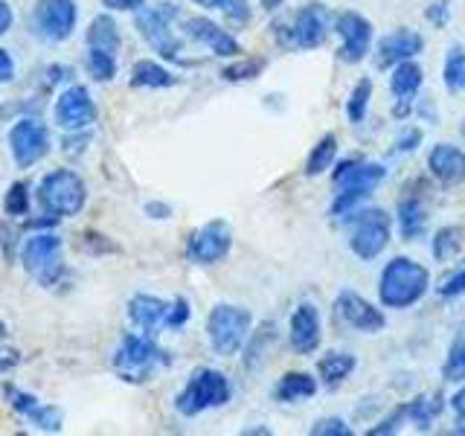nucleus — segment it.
<instances>
[{"mask_svg":"<svg viewBox=\"0 0 465 436\" xmlns=\"http://www.w3.org/2000/svg\"><path fill=\"white\" fill-rule=\"evenodd\" d=\"M67 79H70V67H64V64H53V67H47V82H50V84L67 82Z\"/></svg>","mask_w":465,"mask_h":436,"instance_id":"nucleus-53","label":"nucleus"},{"mask_svg":"<svg viewBox=\"0 0 465 436\" xmlns=\"http://www.w3.org/2000/svg\"><path fill=\"white\" fill-rule=\"evenodd\" d=\"M425 143V131H421L419 125H404L396 140H392V152L396 154H413L419 152V145Z\"/></svg>","mask_w":465,"mask_h":436,"instance_id":"nucleus-42","label":"nucleus"},{"mask_svg":"<svg viewBox=\"0 0 465 436\" xmlns=\"http://www.w3.org/2000/svg\"><path fill=\"white\" fill-rule=\"evenodd\" d=\"M64 242L53 230L35 233L21 244V262L26 273H33L44 288H55L67 280V265L62 259Z\"/></svg>","mask_w":465,"mask_h":436,"instance_id":"nucleus-10","label":"nucleus"},{"mask_svg":"<svg viewBox=\"0 0 465 436\" xmlns=\"http://www.w3.org/2000/svg\"><path fill=\"white\" fill-rule=\"evenodd\" d=\"M372 91H375V84H372L370 76H361L352 84V91H349V99H346V120L352 123V125H361L363 120H367Z\"/></svg>","mask_w":465,"mask_h":436,"instance_id":"nucleus-34","label":"nucleus"},{"mask_svg":"<svg viewBox=\"0 0 465 436\" xmlns=\"http://www.w3.org/2000/svg\"><path fill=\"white\" fill-rule=\"evenodd\" d=\"M425 21L433 29H448V24H450V0H428Z\"/></svg>","mask_w":465,"mask_h":436,"instance_id":"nucleus-45","label":"nucleus"},{"mask_svg":"<svg viewBox=\"0 0 465 436\" xmlns=\"http://www.w3.org/2000/svg\"><path fill=\"white\" fill-rule=\"evenodd\" d=\"M445 396L440 390L433 392H419V396H413L411 401H404V411H407V425H413L416 431L428 433L433 431V421L442 416L445 411Z\"/></svg>","mask_w":465,"mask_h":436,"instance_id":"nucleus-27","label":"nucleus"},{"mask_svg":"<svg viewBox=\"0 0 465 436\" xmlns=\"http://www.w3.org/2000/svg\"><path fill=\"white\" fill-rule=\"evenodd\" d=\"M193 317V305H189L186 297H174L169 302V312H166V329H183Z\"/></svg>","mask_w":465,"mask_h":436,"instance_id":"nucleus-44","label":"nucleus"},{"mask_svg":"<svg viewBox=\"0 0 465 436\" xmlns=\"http://www.w3.org/2000/svg\"><path fill=\"white\" fill-rule=\"evenodd\" d=\"M232 399V384L230 378L215 370V367H198L186 378L183 390L174 396V411L183 419H195L215 407H224Z\"/></svg>","mask_w":465,"mask_h":436,"instance_id":"nucleus-5","label":"nucleus"},{"mask_svg":"<svg viewBox=\"0 0 465 436\" xmlns=\"http://www.w3.org/2000/svg\"><path fill=\"white\" fill-rule=\"evenodd\" d=\"M460 131H462V137H465V120H462V125H460Z\"/></svg>","mask_w":465,"mask_h":436,"instance_id":"nucleus-58","label":"nucleus"},{"mask_svg":"<svg viewBox=\"0 0 465 436\" xmlns=\"http://www.w3.org/2000/svg\"><path fill=\"white\" fill-rule=\"evenodd\" d=\"M404 425H407V411H404V404H396L384 419L375 421V425L367 431V436H392V433H399Z\"/></svg>","mask_w":465,"mask_h":436,"instance_id":"nucleus-41","label":"nucleus"},{"mask_svg":"<svg viewBox=\"0 0 465 436\" xmlns=\"http://www.w3.org/2000/svg\"><path fill=\"white\" fill-rule=\"evenodd\" d=\"M35 198L44 213H53L58 218H70L84 210L87 183L82 174L73 169H53L38 181Z\"/></svg>","mask_w":465,"mask_h":436,"instance_id":"nucleus-9","label":"nucleus"},{"mask_svg":"<svg viewBox=\"0 0 465 436\" xmlns=\"http://www.w3.org/2000/svg\"><path fill=\"white\" fill-rule=\"evenodd\" d=\"M442 382L445 384H462L465 382V329L450 341L445 361H442Z\"/></svg>","mask_w":465,"mask_h":436,"instance_id":"nucleus-37","label":"nucleus"},{"mask_svg":"<svg viewBox=\"0 0 465 436\" xmlns=\"http://www.w3.org/2000/svg\"><path fill=\"white\" fill-rule=\"evenodd\" d=\"M442 84L448 94L465 91V47L462 44H450L442 62Z\"/></svg>","mask_w":465,"mask_h":436,"instance_id":"nucleus-33","label":"nucleus"},{"mask_svg":"<svg viewBox=\"0 0 465 436\" xmlns=\"http://www.w3.org/2000/svg\"><path fill=\"white\" fill-rule=\"evenodd\" d=\"M6 338V326H4V320H0V341Z\"/></svg>","mask_w":465,"mask_h":436,"instance_id":"nucleus-57","label":"nucleus"},{"mask_svg":"<svg viewBox=\"0 0 465 436\" xmlns=\"http://www.w3.org/2000/svg\"><path fill=\"white\" fill-rule=\"evenodd\" d=\"M268 67V58H262V55H239L236 62L227 64L222 70V79L230 82V84H244V82H256L262 73H265Z\"/></svg>","mask_w":465,"mask_h":436,"instance_id":"nucleus-36","label":"nucleus"},{"mask_svg":"<svg viewBox=\"0 0 465 436\" xmlns=\"http://www.w3.org/2000/svg\"><path fill=\"white\" fill-rule=\"evenodd\" d=\"M181 79L174 76L169 67H163L154 58H140L131 67V76H128V84L131 87H140V91H166V87H174Z\"/></svg>","mask_w":465,"mask_h":436,"instance_id":"nucleus-29","label":"nucleus"},{"mask_svg":"<svg viewBox=\"0 0 465 436\" xmlns=\"http://www.w3.org/2000/svg\"><path fill=\"white\" fill-rule=\"evenodd\" d=\"M309 433L312 436H352V428H349V421L341 416H323L309 428Z\"/></svg>","mask_w":465,"mask_h":436,"instance_id":"nucleus-43","label":"nucleus"},{"mask_svg":"<svg viewBox=\"0 0 465 436\" xmlns=\"http://www.w3.org/2000/svg\"><path fill=\"white\" fill-rule=\"evenodd\" d=\"M244 436H271V428H244Z\"/></svg>","mask_w":465,"mask_h":436,"instance_id":"nucleus-56","label":"nucleus"},{"mask_svg":"<svg viewBox=\"0 0 465 436\" xmlns=\"http://www.w3.org/2000/svg\"><path fill=\"white\" fill-rule=\"evenodd\" d=\"M230 251H232V227L224 218H213V222L195 227L186 239V259L201 268L224 262Z\"/></svg>","mask_w":465,"mask_h":436,"instance_id":"nucleus-13","label":"nucleus"},{"mask_svg":"<svg viewBox=\"0 0 465 436\" xmlns=\"http://www.w3.org/2000/svg\"><path fill=\"white\" fill-rule=\"evenodd\" d=\"M413 114H419V116H425L428 123H440V111H436V105H433V99H416V111Z\"/></svg>","mask_w":465,"mask_h":436,"instance_id":"nucleus-50","label":"nucleus"},{"mask_svg":"<svg viewBox=\"0 0 465 436\" xmlns=\"http://www.w3.org/2000/svg\"><path fill=\"white\" fill-rule=\"evenodd\" d=\"M355 370H358V358L352 352H338V349L320 355L317 361V378L329 390H338L341 384H346Z\"/></svg>","mask_w":465,"mask_h":436,"instance_id":"nucleus-28","label":"nucleus"},{"mask_svg":"<svg viewBox=\"0 0 465 436\" xmlns=\"http://www.w3.org/2000/svg\"><path fill=\"white\" fill-rule=\"evenodd\" d=\"M259 4H262V9H265V12H276L285 4V0H259Z\"/></svg>","mask_w":465,"mask_h":436,"instance_id":"nucleus-55","label":"nucleus"},{"mask_svg":"<svg viewBox=\"0 0 465 436\" xmlns=\"http://www.w3.org/2000/svg\"><path fill=\"white\" fill-rule=\"evenodd\" d=\"M181 29H183V35L189 41H195V44H201V47H207L218 58H239L242 55L239 38L230 35L227 29L218 26L213 18H203V15H193V18H183Z\"/></svg>","mask_w":465,"mask_h":436,"instance_id":"nucleus-20","label":"nucleus"},{"mask_svg":"<svg viewBox=\"0 0 465 436\" xmlns=\"http://www.w3.org/2000/svg\"><path fill=\"white\" fill-rule=\"evenodd\" d=\"M96 102L84 84H67L53 105V123L62 131H84L96 123Z\"/></svg>","mask_w":465,"mask_h":436,"instance_id":"nucleus-17","label":"nucleus"},{"mask_svg":"<svg viewBox=\"0 0 465 436\" xmlns=\"http://www.w3.org/2000/svg\"><path fill=\"white\" fill-rule=\"evenodd\" d=\"M384 181H387V166L384 164L363 160L358 154L334 160V166H331L334 198H331L329 215L331 218H343L352 210L363 207V201H367Z\"/></svg>","mask_w":465,"mask_h":436,"instance_id":"nucleus-1","label":"nucleus"},{"mask_svg":"<svg viewBox=\"0 0 465 436\" xmlns=\"http://www.w3.org/2000/svg\"><path fill=\"white\" fill-rule=\"evenodd\" d=\"M166 312L169 302L154 294H145V291L128 300V320L143 334H157V329H166Z\"/></svg>","mask_w":465,"mask_h":436,"instance_id":"nucleus-24","label":"nucleus"},{"mask_svg":"<svg viewBox=\"0 0 465 436\" xmlns=\"http://www.w3.org/2000/svg\"><path fill=\"white\" fill-rule=\"evenodd\" d=\"M143 213L149 215L152 222H166V218H172V207H169L166 201H145Z\"/></svg>","mask_w":465,"mask_h":436,"instance_id":"nucleus-47","label":"nucleus"},{"mask_svg":"<svg viewBox=\"0 0 465 436\" xmlns=\"http://www.w3.org/2000/svg\"><path fill=\"white\" fill-rule=\"evenodd\" d=\"M288 343L297 355H314L323 343V320L314 302H300L288 320Z\"/></svg>","mask_w":465,"mask_h":436,"instance_id":"nucleus-21","label":"nucleus"},{"mask_svg":"<svg viewBox=\"0 0 465 436\" xmlns=\"http://www.w3.org/2000/svg\"><path fill=\"white\" fill-rule=\"evenodd\" d=\"M419 53H425V35L416 33V29L399 26L375 44V64L378 70H392L401 62H411Z\"/></svg>","mask_w":465,"mask_h":436,"instance_id":"nucleus-22","label":"nucleus"},{"mask_svg":"<svg viewBox=\"0 0 465 436\" xmlns=\"http://www.w3.org/2000/svg\"><path fill=\"white\" fill-rule=\"evenodd\" d=\"M396 227L404 242H419L428 233V183L411 181L404 183L401 198L396 203Z\"/></svg>","mask_w":465,"mask_h":436,"instance_id":"nucleus-16","label":"nucleus"},{"mask_svg":"<svg viewBox=\"0 0 465 436\" xmlns=\"http://www.w3.org/2000/svg\"><path fill=\"white\" fill-rule=\"evenodd\" d=\"M178 18H181L178 4H157V6L145 4L140 12H134V24L140 29V35L160 58L189 64L183 58V41L178 38V33H174V21Z\"/></svg>","mask_w":465,"mask_h":436,"instance_id":"nucleus-7","label":"nucleus"},{"mask_svg":"<svg viewBox=\"0 0 465 436\" xmlns=\"http://www.w3.org/2000/svg\"><path fill=\"white\" fill-rule=\"evenodd\" d=\"M84 41H87V47H99V50L116 53V50H120V26H116V21L111 18L108 12H102L91 21V26H87Z\"/></svg>","mask_w":465,"mask_h":436,"instance_id":"nucleus-31","label":"nucleus"},{"mask_svg":"<svg viewBox=\"0 0 465 436\" xmlns=\"http://www.w3.org/2000/svg\"><path fill=\"white\" fill-rule=\"evenodd\" d=\"M251 329H253V317L244 305L215 302L207 314V341L218 358L239 355Z\"/></svg>","mask_w":465,"mask_h":436,"instance_id":"nucleus-8","label":"nucleus"},{"mask_svg":"<svg viewBox=\"0 0 465 436\" xmlns=\"http://www.w3.org/2000/svg\"><path fill=\"white\" fill-rule=\"evenodd\" d=\"M18 361H21V358H18V349H0V372L12 370Z\"/></svg>","mask_w":465,"mask_h":436,"instance_id":"nucleus-54","label":"nucleus"},{"mask_svg":"<svg viewBox=\"0 0 465 436\" xmlns=\"http://www.w3.org/2000/svg\"><path fill=\"white\" fill-rule=\"evenodd\" d=\"M12 24H15V12L6 0H0V35H6L12 29Z\"/></svg>","mask_w":465,"mask_h":436,"instance_id":"nucleus-52","label":"nucleus"},{"mask_svg":"<svg viewBox=\"0 0 465 436\" xmlns=\"http://www.w3.org/2000/svg\"><path fill=\"white\" fill-rule=\"evenodd\" d=\"M331 312H334V320H338V323L355 329L361 334H378V332H384V326H387V314L378 309L375 302H370L367 297H361L358 291H352V288H341L338 291Z\"/></svg>","mask_w":465,"mask_h":436,"instance_id":"nucleus-15","label":"nucleus"},{"mask_svg":"<svg viewBox=\"0 0 465 436\" xmlns=\"http://www.w3.org/2000/svg\"><path fill=\"white\" fill-rule=\"evenodd\" d=\"M433 288L442 300H460L465 294V259H460L457 265H450L440 280H436Z\"/></svg>","mask_w":465,"mask_h":436,"instance_id":"nucleus-39","label":"nucleus"},{"mask_svg":"<svg viewBox=\"0 0 465 436\" xmlns=\"http://www.w3.org/2000/svg\"><path fill=\"white\" fill-rule=\"evenodd\" d=\"M193 4L201 6V9H210V12L224 15V18L232 26H247V24H251V18H253L251 0H193Z\"/></svg>","mask_w":465,"mask_h":436,"instance_id":"nucleus-35","label":"nucleus"},{"mask_svg":"<svg viewBox=\"0 0 465 436\" xmlns=\"http://www.w3.org/2000/svg\"><path fill=\"white\" fill-rule=\"evenodd\" d=\"M448 407L454 411L457 421H462V425H465V382H462V387L454 392V396L448 399Z\"/></svg>","mask_w":465,"mask_h":436,"instance_id":"nucleus-51","label":"nucleus"},{"mask_svg":"<svg viewBox=\"0 0 465 436\" xmlns=\"http://www.w3.org/2000/svg\"><path fill=\"white\" fill-rule=\"evenodd\" d=\"M421 84H425V70H421L416 58L392 67L390 94H392V116L396 120H411V114L416 111V99L421 94Z\"/></svg>","mask_w":465,"mask_h":436,"instance_id":"nucleus-18","label":"nucleus"},{"mask_svg":"<svg viewBox=\"0 0 465 436\" xmlns=\"http://www.w3.org/2000/svg\"><path fill=\"white\" fill-rule=\"evenodd\" d=\"M82 247H84V251H91V253H116V244H111L108 236H102V233H94V230L84 233Z\"/></svg>","mask_w":465,"mask_h":436,"instance_id":"nucleus-46","label":"nucleus"},{"mask_svg":"<svg viewBox=\"0 0 465 436\" xmlns=\"http://www.w3.org/2000/svg\"><path fill=\"white\" fill-rule=\"evenodd\" d=\"M111 367L125 384H149L166 367H172V355L154 343L152 334L128 332L114 349Z\"/></svg>","mask_w":465,"mask_h":436,"instance_id":"nucleus-3","label":"nucleus"},{"mask_svg":"<svg viewBox=\"0 0 465 436\" xmlns=\"http://www.w3.org/2000/svg\"><path fill=\"white\" fill-rule=\"evenodd\" d=\"M465 233L457 224H445L440 230H433V239H430V253L436 262H450L462 253V244H465Z\"/></svg>","mask_w":465,"mask_h":436,"instance_id":"nucleus-32","label":"nucleus"},{"mask_svg":"<svg viewBox=\"0 0 465 436\" xmlns=\"http://www.w3.org/2000/svg\"><path fill=\"white\" fill-rule=\"evenodd\" d=\"M102 6L108 12H140L145 0H102Z\"/></svg>","mask_w":465,"mask_h":436,"instance_id":"nucleus-48","label":"nucleus"},{"mask_svg":"<svg viewBox=\"0 0 465 436\" xmlns=\"http://www.w3.org/2000/svg\"><path fill=\"white\" fill-rule=\"evenodd\" d=\"M331 21L334 15L323 0H309V4L294 9V15H288V18H276L271 24V33L282 50H317L326 44L331 33Z\"/></svg>","mask_w":465,"mask_h":436,"instance_id":"nucleus-4","label":"nucleus"},{"mask_svg":"<svg viewBox=\"0 0 465 436\" xmlns=\"http://www.w3.org/2000/svg\"><path fill=\"white\" fill-rule=\"evenodd\" d=\"M84 70H87V76H91L94 82H102V84L114 82V76H116V53L99 50V47H87Z\"/></svg>","mask_w":465,"mask_h":436,"instance_id":"nucleus-38","label":"nucleus"},{"mask_svg":"<svg viewBox=\"0 0 465 436\" xmlns=\"http://www.w3.org/2000/svg\"><path fill=\"white\" fill-rule=\"evenodd\" d=\"M15 58H12V53L9 50H0V84H9L12 79H15Z\"/></svg>","mask_w":465,"mask_h":436,"instance_id":"nucleus-49","label":"nucleus"},{"mask_svg":"<svg viewBox=\"0 0 465 436\" xmlns=\"http://www.w3.org/2000/svg\"><path fill=\"white\" fill-rule=\"evenodd\" d=\"M317 396V378L305 370H291L276 378L273 384V401L280 404H302Z\"/></svg>","mask_w":465,"mask_h":436,"instance_id":"nucleus-26","label":"nucleus"},{"mask_svg":"<svg viewBox=\"0 0 465 436\" xmlns=\"http://www.w3.org/2000/svg\"><path fill=\"white\" fill-rule=\"evenodd\" d=\"M341 224L349 230V251L361 262H375L387 251L392 222L381 207H358L341 218Z\"/></svg>","mask_w":465,"mask_h":436,"instance_id":"nucleus-6","label":"nucleus"},{"mask_svg":"<svg viewBox=\"0 0 465 436\" xmlns=\"http://www.w3.org/2000/svg\"><path fill=\"white\" fill-rule=\"evenodd\" d=\"M280 341V329H276L273 320H265V323H259L256 329H251L247 334V341L242 346V363L247 372H259L265 367V361L271 355V349Z\"/></svg>","mask_w":465,"mask_h":436,"instance_id":"nucleus-25","label":"nucleus"},{"mask_svg":"<svg viewBox=\"0 0 465 436\" xmlns=\"http://www.w3.org/2000/svg\"><path fill=\"white\" fill-rule=\"evenodd\" d=\"M4 213L9 218H24L29 213V183L26 181L9 183L6 195H4Z\"/></svg>","mask_w":465,"mask_h":436,"instance_id":"nucleus-40","label":"nucleus"},{"mask_svg":"<svg viewBox=\"0 0 465 436\" xmlns=\"http://www.w3.org/2000/svg\"><path fill=\"white\" fill-rule=\"evenodd\" d=\"M79 21L76 0H35L33 6V33L44 44H62L73 35Z\"/></svg>","mask_w":465,"mask_h":436,"instance_id":"nucleus-14","label":"nucleus"},{"mask_svg":"<svg viewBox=\"0 0 465 436\" xmlns=\"http://www.w3.org/2000/svg\"><path fill=\"white\" fill-rule=\"evenodd\" d=\"M428 172L436 183L457 186L465 181V152L450 143H436L428 154Z\"/></svg>","mask_w":465,"mask_h":436,"instance_id":"nucleus-23","label":"nucleus"},{"mask_svg":"<svg viewBox=\"0 0 465 436\" xmlns=\"http://www.w3.org/2000/svg\"><path fill=\"white\" fill-rule=\"evenodd\" d=\"M331 29L341 38L338 47V62L343 64H361L363 58L372 50V38H375V26L367 15H361L355 9H341L334 12Z\"/></svg>","mask_w":465,"mask_h":436,"instance_id":"nucleus-11","label":"nucleus"},{"mask_svg":"<svg viewBox=\"0 0 465 436\" xmlns=\"http://www.w3.org/2000/svg\"><path fill=\"white\" fill-rule=\"evenodd\" d=\"M341 154V143H338V134H323L314 145H312V152L309 157H305V178H320V174H326L331 166H334V160H338Z\"/></svg>","mask_w":465,"mask_h":436,"instance_id":"nucleus-30","label":"nucleus"},{"mask_svg":"<svg viewBox=\"0 0 465 436\" xmlns=\"http://www.w3.org/2000/svg\"><path fill=\"white\" fill-rule=\"evenodd\" d=\"M9 152L18 169H33L50 154V128L44 125L38 116H21L9 128Z\"/></svg>","mask_w":465,"mask_h":436,"instance_id":"nucleus-12","label":"nucleus"},{"mask_svg":"<svg viewBox=\"0 0 465 436\" xmlns=\"http://www.w3.org/2000/svg\"><path fill=\"white\" fill-rule=\"evenodd\" d=\"M4 399H6V404L12 407L15 413H21L24 419H29L44 433H58L64 425L62 411H58V407L44 404L38 396H33V392H26L21 387H15L12 382L4 384Z\"/></svg>","mask_w":465,"mask_h":436,"instance_id":"nucleus-19","label":"nucleus"},{"mask_svg":"<svg viewBox=\"0 0 465 436\" xmlns=\"http://www.w3.org/2000/svg\"><path fill=\"white\" fill-rule=\"evenodd\" d=\"M430 291V271L411 256H392L378 273V302L381 309L404 312L421 302Z\"/></svg>","mask_w":465,"mask_h":436,"instance_id":"nucleus-2","label":"nucleus"}]
</instances>
